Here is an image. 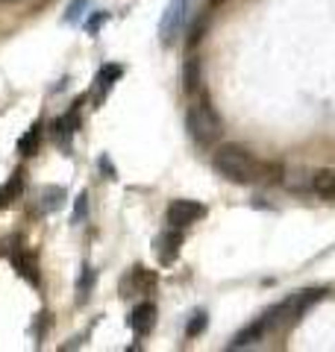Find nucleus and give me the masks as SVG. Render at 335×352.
I'll list each match as a JSON object with an SVG mask.
<instances>
[{
	"mask_svg": "<svg viewBox=\"0 0 335 352\" xmlns=\"http://www.w3.org/2000/svg\"><path fill=\"white\" fill-rule=\"evenodd\" d=\"M262 164L259 159H253L247 150L238 144H227L215 153L212 168H215L223 179L238 182V185H250V182H262Z\"/></svg>",
	"mask_w": 335,
	"mask_h": 352,
	"instance_id": "1",
	"label": "nucleus"
},
{
	"mask_svg": "<svg viewBox=\"0 0 335 352\" xmlns=\"http://www.w3.org/2000/svg\"><path fill=\"white\" fill-rule=\"evenodd\" d=\"M321 296H323V291H318V288L300 291V294H294V296H288V300H283L279 305H274L271 311L262 317V320H265V329H267V332H276V329L292 326L312 302H318V300H321Z\"/></svg>",
	"mask_w": 335,
	"mask_h": 352,
	"instance_id": "2",
	"label": "nucleus"
},
{
	"mask_svg": "<svg viewBox=\"0 0 335 352\" xmlns=\"http://www.w3.org/2000/svg\"><path fill=\"white\" fill-rule=\"evenodd\" d=\"M185 129H188V135H192L197 144L209 147V144H215V141L221 138L223 124H221L218 112L209 103H194V106H188V112H185Z\"/></svg>",
	"mask_w": 335,
	"mask_h": 352,
	"instance_id": "3",
	"label": "nucleus"
},
{
	"mask_svg": "<svg viewBox=\"0 0 335 352\" xmlns=\"http://www.w3.org/2000/svg\"><path fill=\"white\" fill-rule=\"evenodd\" d=\"M185 15H188V0H171L165 9V15L159 21V36H162V44H174L176 36L183 32L185 27Z\"/></svg>",
	"mask_w": 335,
	"mask_h": 352,
	"instance_id": "4",
	"label": "nucleus"
},
{
	"mask_svg": "<svg viewBox=\"0 0 335 352\" xmlns=\"http://www.w3.org/2000/svg\"><path fill=\"white\" fill-rule=\"evenodd\" d=\"M156 285H159V276L148 267H130L124 276H121L118 291L121 296H130V294H150Z\"/></svg>",
	"mask_w": 335,
	"mask_h": 352,
	"instance_id": "5",
	"label": "nucleus"
},
{
	"mask_svg": "<svg viewBox=\"0 0 335 352\" xmlns=\"http://www.w3.org/2000/svg\"><path fill=\"white\" fill-rule=\"evenodd\" d=\"M203 214H206V208L200 203H194V200H174L171 206H168V223L176 226V229H183L188 223H197Z\"/></svg>",
	"mask_w": 335,
	"mask_h": 352,
	"instance_id": "6",
	"label": "nucleus"
},
{
	"mask_svg": "<svg viewBox=\"0 0 335 352\" xmlns=\"http://www.w3.org/2000/svg\"><path fill=\"white\" fill-rule=\"evenodd\" d=\"M180 247H183V235L176 232V226L165 229V232L153 241V252L162 264H174L176 256H180Z\"/></svg>",
	"mask_w": 335,
	"mask_h": 352,
	"instance_id": "7",
	"label": "nucleus"
},
{
	"mask_svg": "<svg viewBox=\"0 0 335 352\" xmlns=\"http://www.w3.org/2000/svg\"><path fill=\"white\" fill-rule=\"evenodd\" d=\"M153 320H156V308H153L150 302L136 305V308L130 311V317H127L130 329H132V332H139V335H148L150 329H153Z\"/></svg>",
	"mask_w": 335,
	"mask_h": 352,
	"instance_id": "8",
	"label": "nucleus"
},
{
	"mask_svg": "<svg viewBox=\"0 0 335 352\" xmlns=\"http://www.w3.org/2000/svg\"><path fill=\"white\" fill-rule=\"evenodd\" d=\"M267 335V329H265V320L259 317L253 326H247V329H241V332L236 335V340H232V349H241V346H250V344H259V340Z\"/></svg>",
	"mask_w": 335,
	"mask_h": 352,
	"instance_id": "9",
	"label": "nucleus"
},
{
	"mask_svg": "<svg viewBox=\"0 0 335 352\" xmlns=\"http://www.w3.org/2000/svg\"><path fill=\"white\" fill-rule=\"evenodd\" d=\"M12 264H15V270H18L27 282L39 285V261L32 258L30 252H15V256H12Z\"/></svg>",
	"mask_w": 335,
	"mask_h": 352,
	"instance_id": "10",
	"label": "nucleus"
},
{
	"mask_svg": "<svg viewBox=\"0 0 335 352\" xmlns=\"http://www.w3.org/2000/svg\"><path fill=\"white\" fill-rule=\"evenodd\" d=\"M121 74H124L121 65H103V68H100V74H97V103L103 100V94L115 85V80H121Z\"/></svg>",
	"mask_w": 335,
	"mask_h": 352,
	"instance_id": "11",
	"label": "nucleus"
},
{
	"mask_svg": "<svg viewBox=\"0 0 335 352\" xmlns=\"http://www.w3.org/2000/svg\"><path fill=\"white\" fill-rule=\"evenodd\" d=\"M41 144V124H32L30 132H24V135L18 138V153H24V156H32V153L39 150Z\"/></svg>",
	"mask_w": 335,
	"mask_h": 352,
	"instance_id": "12",
	"label": "nucleus"
},
{
	"mask_svg": "<svg viewBox=\"0 0 335 352\" xmlns=\"http://www.w3.org/2000/svg\"><path fill=\"white\" fill-rule=\"evenodd\" d=\"M62 200H65V191L62 188H56V185H50V188H44L41 191V203H39V212H56V208L62 206Z\"/></svg>",
	"mask_w": 335,
	"mask_h": 352,
	"instance_id": "13",
	"label": "nucleus"
},
{
	"mask_svg": "<svg viewBox=\"0 0 335 352\" xmlns=\"http://www.w3.org/2000/svg\"><path fill=\"white\" fill-rule=\"evenodd\" d=\"M21 191H24V176H21V173H15L12 179H9V182L3 185V188H0V206L6 208L9 203L15 200V197H21Z\"/></svg>",
	"mask_w": 335,
	"mask_h": 352,
	"instance_id": "14",
	"label": "nucleus"
},
{
	"mask_svg": "<svg viewBox=\"0 0 335 352\" xmlns=\"http://www.w3.org/2000/svg\"><path fill=\"white\" fill-rule=\"evenodd\" d=\"M312 185L321 197H335V170H318Z\"/></svg>",
	"mask_w": 335,
	"mask_h": 352,
	"instance_id": "15",
	"label": "nucleus"
},
{
	"mask_svg": "<svg viewBox=\"0 0 335 352\" xmlns=\"http://www.w3.org/2000/svg\"><path fill=\"white\" fill-rule=\"evenodd\" d=\"M183 82H185V91H197V85H200V62L194 56L185 59V65H183Z\"/></svg>",
	"mask_w": 335,
	"mask_h": 352,
	"instance_id": "16",
	"label": "nucleus"
},
{
	"mask_svg": "<svg viewBox=\"0 0 335 352\" xmlns=\"http://www.w3.org/2000/svg\"><path fill=\"white\" fill-rule=\"evenodd\" d=\"M285 168L283 162H265L262 164V182H283Z\"/></svg>",
	"mask_w": 335,
	"mask_h": 352,
	"instance_id": "17",
	"label": "nucleus"
},
{
	"mask_svg": "<svg viewBox=\"0 0 335 352\" xmlns=\"http://www.w3.org/2000/svg\"><path fill=\"white\" fill-rule=\"evenodd\" d=\"M77 124H80V120H77V109H71V112L65 115V118H59V120H56V132H59V138H62V135L68 138L71 132L77 129Z\"/></svg>",
	"mask_w": 335,
	"mask_h": 352,
	"instance_id": "18",
	"label": "nucleus"
},
{
	"mask_svg": "<svg viewBox=\"0 0 335 352\" xmlns=\"http://www.w3.org/2000/svg\"><path fill=\"white\" fill-rule=\"evenodd\" d=\"M209 326V320H206V314L203 311H197L194 317H192V320H188V326H185V335L188 338H197L200 332H203V329Z\"/></svg>",
	"mask_w": 335,
	"mask_h": 352,
	"instance_id": "19",
	"label": "nucleus"
},
{
	"mask_svg": "<svg viewBox=\"0 0 335 352\" xmlns=\"http://www.w3.org/2000/svg\"><path fill=\"white\" fill-rule=\"evenodd\" d=\"M92 285H94V273L85 267V273H83V279H80V285H77V300H85L88 296V291H92Z\"/></svg>",
	"mask_w": 335,
	"mask_h": 352,
	"instance_id": "20",
	"label": "nucleus"
},
{
	"mask_svg": "<svg viewBox=\"0 0 335 352\" xmlns=\"http://www.w3.org/2000/svg\"><path fill=\"white\" fill-rule=\"evenodd\" d=\"M106 21H109V12H94L92 18L85 21V30H88V36H97V32H100V27H103Z\"/></svg>",
	"mask_w": 335,
	"mask_h": 352,
	"instance_id": "21",
	"label": "nucleus"
},
{
	"mask_svg": "<svg viewBox=\"0 0 335 352\" xmlns=\"http://www.w3.org/2000/svg\"><path fill=\"white\" fill-rule=\"evenodd\" d=\"M85 212H88V194L83 191L80 197H77V203H74V217L71 220H74V223H80V220L85 217Z\"/></svg>",
	"mask_w": 335,
	"mask_h": 352,
	"instance_id": "22",
	"label": "nucleus"
},
{
	"mask_svg": "<svg viewBox=\"0 0 335 352\" xmlns=\"http://www.w3.org/2000/svg\"><path fill=\"white\" fill-rule=\"evenodd\" d=\"M88 6V0H74V3L68 6V15H65V18H68V24H74V21H80V15H83V9Z\"/></svg>",
	"mask_w": 335,
	"mask_h": 352,
	"instance_id": "23",
	"label": "nucleus"
},
{
	"mask_svg": "<svg viewBox=\"0 0 335 352\" xmlns=\"http://www.w3.org/2000/svg\"><path fill=\"white\" fill-rule=\"evenodd\" d=\"M100 168H103V173H109V179H115V168L109 164V159H100Z\"/></svg>",
	"mask_w": 335,
	"mask_h": 352,
	"instance_id": "24",
	"label": "nucleus"
},
{
	"mask_svg": "<svg viewBox=\"0 0 335 352\" xmlns=\"http://www.w3.org/2000/svg\"><path fill=\"white\" fill-rule=\"evenodd\" d=\"M209 3H212V6H221V3H227V0H209Z\"/></svg>",
	"mask_w": 335,
	"mask_h": 352,
	"instance_id": "25",
	"label": "nucleus"
}]
</instances>
